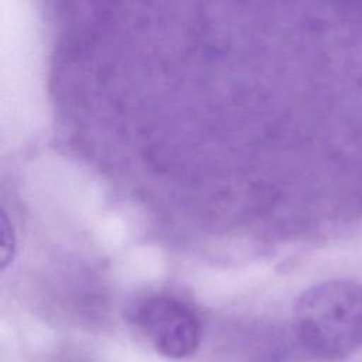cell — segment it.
I'll use <instances>...</instances> for the list:
<instances>
[{"mask_svg":"<svg viewBox=\"0 0 362 362\" xmlns=\"http://www.w3.org/2000/svg\"><path fill=\"white\" fill-rule=\"evenodd\" d=\"M294 329L317 358L352 355L362 346V284L334 279L307 288L294 305Z\"/></svg>","mask_w":362,"mask_h":362,"instance_id":"cell-1","label":"cell"},{"mask_svg":"<svg viewBox=\"0 0 362 362\" xmlns=\"http://www.w3.org/2000/svg\"><path fill=\"white\" fill-rule=\"evenodd\" d=\"M134 322L151 346L170 359L189 358L201 344L198 317L187 304L173 297L146 298L134 311Z\"/></svg>","mask_w":362,"mask_h":362,"instance_id":"cell-2","label":"cell"},{"mask_svg":"<svg viewBox=\"0 0 362 362\" xmlns=\"http://www.w3.org/2000/svg\"><path fill=\"white\" fill-rule=\"evenodd\" d=\"M16 240L8 219L6 218L4 212H1L0 218V267L1 270L8 266L14 256Z\"/></svg>","mask_w":362,"mask_h":362,"instance_id":"cell-3","label":"cell"}]
</instances>
